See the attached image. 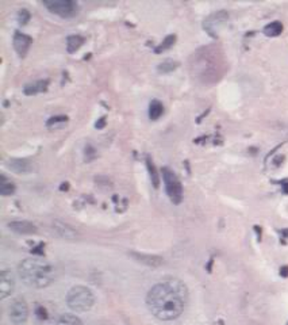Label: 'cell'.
Returning a JSON list of instances; mask_svg holds the SVG:
<instances>
[{
	"mask_svg": "<svg viewBox=\"0 0 288 325\" xmlns=\"http://www.w3.org/2000/svg\"><path fill=\"white\" fill-rule=\"evenodd\" d=\"M188 300L187 286L177 278H167L155 285L147 296L149 312L161 321H173L181 316Z\"/></svg>",
	"mask_w": 288,
	"mask_h": 325,
	"instance_id": "obj_1",
	"label": "cell"
},
{
	"mask_svg": "<svg viewBox=\"0 0 288 325\" xmlns=\"http://www.w3.org/2000/svg\"><path fill=\"white\" fill-rule=\"evenodd\" d=\"M18 272H19L21 279L30 288H47L55 280L53 267L42 259H25L18 267Z\"/></svg>",
	"mask_w": 288,
	"mask_h": 325,
	"instance_id": "obj_2",
	"label": "cell"
},
{
	"mask_svg": "<svg viewBox=\"0 0 288 325\" xmlns=\"http://www.w3.org/2000/svg\"><path fill=\"white\" fill-rule=\"evenodd\" d=\"M219 67L221 61L218 60V54L211 49H203L202 53H197L195 63L192 64L194 72L205 82L217 79L219 75Z\"/></svg>",
	"mask_w": 288,
	"mask_h": 325,
	"instance_id": "obj_3",
	"label": "cell"
},
{
	"mask_svg": "<svg viewBox=\"0 0 288 325\" xmlns=\"http://www.w3.org/2000/svg\"><path fill=\"white\" fill-rule=\"evenodd\" d=\"M67 304L73 312H87L95 304V297L91 289L85 286H75L68 292Z\"/></svg>",
	"mask_w": 288,
	"mask_h": 325,
	"instance_id": "obj_4",
	"label": "cell"
},
{
	"mask_svg": "<svg viewBox=\"0 0 288 325\" xmlns=\"http://www.w3.org/2000/svg\"><path fill=\"white\" fill-rule=\"evenodd\" d=\"M43 5L51 13L61 18L75 17L79 11V6L73 0H46Z\"/></svg>",
	"mask_w": 288,
	"mask_h": 325,
	"instance_id": "obj_5",
	"label": "cell"
},
{
	"mask_svg": "<svg viewBox=\"0 0 288 325\" xmlns=\"http://www.w3.org/2000/svg\"><path fill=\"white\" fill-rule=\"evenodd\" d=\"M163 178L165 183V190L168 195L171 198L173 204H180L183 199V187L177 176L169 170V168H163Z\"/></svg>",
	"mask_w": 288,
	"mask_h": 325,
	"instance_id": "obj_6",
	"label": "cell"
},
{
	"mask_svg": "<svg viewBox=\"0 0 288 325\" xmlns=\"http://www.w3.org/2000/svg\"><path fill=\"white\" fill-rule=\"evenodd\" d=\"M9 317L14 324L21 325L27 321L29 317V306L26 304V301L21 297H18L15 300L11 301L9 306Z\"/></svg>",
	"mask_w": 288,
	"mask_h": 325,
	"instance_id": "obj_7",
	"label": "cell"
},
{
	"mask_svg": "<svg viewBox=\"0 0 288 325\" xmlns=\"http://www.w3.org/2000/svg\"><path fill=\"white\" fill-rule=\"evenodd\" d=\"M15 289V276L10 270H3L0 272V298L6 300L13 294Z\"/></svg>",
	"mask_w": 288,
	"mask_h": 325,
	"instance_id": "obj_8",
	"label": "cell"
},
{
	"mask_svg": "<svg viewBox=\"0 0 288 325\" xmlns=\"http://www.w3.org/2000/svg\"><path fill=\"white\" fill-rule=\"evenodd\" d=\"M14 48L17 50V53L21 56V57H25L27 52H29L30 46L33 44V39L26 35V34H22L19 31L14 34Z\"/></svg>",
	"mask_w": 288,
	"mask_h": 325,
	"instance_id": "obj_9",
	"label": "cell"
},
{
	"mask_svg": "<svg viewBox=\"0 0 288 325\" xmlns=\"http://www.w3.org/2000/svg\"><path fill=\"white\" fill-rule=\"evenodd\" d=\"M53 230L57 233V236H60L64 240H75L79 236V233L71 225L61 221L53 222Z\"/></svg>",
	"mask_w": 288,
	"mask_h": 325,
	"instance_id": "obj_10",
	"label": "cell"
},
{
	"mask_svg": "<svg viewBox=\"0 0 288 325\" xmlns=\"http://www.w3.org/2000/svg\"><path fill=\"white\" fill-rule=\"evenodd\" d=\"M130 256H133L137 262L147 264L149 267H159L164 263V259L161 256H156V255H147V254H138V252H131Z\"/></svg>",
	"mask_w": 288,
	"mask_h": 325,
	"instance_id": "obj_11",
	"label": "cell"
},
{
	"mask_svg": "<svg viewBox=\"0 0 288 325\" xmlns=\"http://www.w3.org/2000/svg\"><path fill=\"white\" fill-rule=\"evenodd\" d=\"M9 168L15 174H29L33 167L26 158H11L9 161Z\"/></svg>",
	"mask_w": 288,
	"mask_h": 325,
	"instance_id": "obj_12",
	"label": "cell"
},
{
	"mask_svg": "<svg viewBox=\"0 0 288 325\" xmlns=\"http://www.w3.org/2000/svg\"><path fill=\"white\" fill-rule=\"evenodd\" d=\"M9 228L19 234H31L37 232L35 225L29 221H13L9 224Z\"/></svg>",
	"mask_w": 288,
	"mask_h": 325,
	"instance_id": "obj_13",
	"label": "cell"
},
{
	"mask_svg": "<svg viewBox=\"0 0 288 325\" xmlns=\"http://www.w3.org/2000/svg\"><path fill=\"white\" fill-rule=\"evenodd\" d=\"M49 86V82L47 80H37V82H33V83L26 84V87L23 88V92L26 95H37L39 92L46 91V88Z\"/></svg>",
	"mask_w": 288,
	"mask_h": 325,
	"instance_id": "obj_14",
	"label": "cell"
},
{
	"mask_svg": "<svg viewBox=\"0 0 288 325\" xmlns=\"http://www.w3.org/2000/svg\"><path fill=\"white\" fill-rule=\"evenodd\" d=\"M14 192H15V184L5 175L0 176V194L3 196H10L13 195Z\"/></svg>",
	"mask_w": 288,
	"mask_h": 325,
	"instance_id": "obj_15",
	"label": "cell"
},
{
	"mask_svg": "<svg viewBox=\"0 0 288 325\" xmlns=\"http://www.w3.org/2000/svg\"><path fill=\"white\" fill-rule=\"evenodd\" d=\"M164 113V106L160 103L159 100H153L149 106V118H151L152 121H156V119H159Z\"/></svg>",
	"mask_w": 288,
	"mask_h": 325,
	"instance_id": "obj_16",
	"label": "cell"
},
{
	"mask_svg": "<svg viewBox=\"0 0 288 325\" xmlns=\"http://www.w3.org/2000/svg\"><path fill=\"white\" fill-rule=\"evenodd\" d=\"M84 44V38L80 35H71L67 39V49L69 53H75L76 50L80 49V46Z\"/></svg>",
	"mask_w": 288,
	"mask_h": 325,
	"instance_id": "obj_17",
	"label": "cell"
},
{
	"mask_svg": "<svg viewBox=\"0 0 288 325\" xmlns=\"http://www.w3.org/2000/svg\"><path fill=\"white\" fill-rule=\"evenodd\" d=\"M57 325H83V322L75 314H63L57 320Z\"/></svg>",
	"mask_w": 288,
	"mask_h": 325,
	"instance_id": "obj_18",
	"label": "cell"
},
{
	"mask_svg": "<svg viewBox=\"0 0 288 325\" xmlns=\"http://www.w3.org/2000/svg\"><path fill=\"white\" fill-rule=\"evenodd\" d=\"M281 31H283V25L280 22H272V23L265 26V29H264V33L269 35V37H276Z\"/></svg>",
	"mask_w": 288,
	"mask_h": 325,
	"instance_id": "obj_19",
	"label": "cell"
},
{
	"mask_svg": "<svg viewBox=\"0 0 288 325\" xmlns=\"http://www.w3.org/2000/svg\"><path fill=\"white\" fill-rule=\"evenodd\" d=\"M147 164H148V170H149V172H151V179L152 182H153V186H155V187H159L160 176L159 174H157V171H156L155 164H153L151 157H147Z\"/></svg>",
	"mask_w": 288,
	"mask_h": 325,
	"instance_id": "obj_20",
	"label": "cell"
},
{
	"mask_svg": "<svg viewBox=\"0 0 288 325\" xmlns=\"http://www.w3.org/2000/svg\"><path fill=\"white\" fill-rule=\"evenodd\" d=\"M176 68H177V63L173 61V60H165L163 63L159 65V72L161 73H169V72L175 71Z\"/></svg>",
	"mask_w": 288,
	"mask_h": 325,
	"instance_id": "obj_21",
	"label": "cell"
},
{
	"mask_svg": "<svg viewBox=\"0 0 288 325\" xmlns=\"http://www.w3.org/2000/svg\"><path fill=\"white\" fill-rule=\"evenodd\" d=\"M176 41V37L175 35H168L165 39L163 41V44L156 49V53H161V52H164V50L169 49V48H172L173 46V44H175Z\"/></svg>",
	"mask_w": 288,
	"mask_h": 325,
	"instance_id": "obj_22",
	"label": "cell"
},
{
	"mask_svg": "<svg viewBox=\"0 0 288 325\" xmlns=\"http://www.w3.org/2000/svg\"><path fill=\"white\" fill-rule=\"evenodd\" d=\"M29 19H30L29 11L25 9L21 10V11H19V14H18V21H19V23H21V25H26V23L29 22Z\"/></svg>",
	"mask_w": 288,
	"mask_h": 325,
	"instance_id": "obj_23",
	"label": "cell"
},
{
	"mask_svg": "<svg viewBox=\"0 0 288 325\" xmlns=\"http://www.w3.org/2000/svg\"><path fill=\"white\" fill-rule=\"evenodd\" d=\"M37 317L38 318H41V320H46V318H47V312H46V309L42 308V306H38Z\"/></svg>",
	"mask_w": 288,
	"mask_h": 325,
	"instance_id": "obj_24",
	"label": "cell"
},
{
	"mask_svg": "<svg viewBox=\"0 0 288 325\" xmlns=\"http://www.w3.org/2000/svg\"><path fill=\"white\" fill-rule=\"evenodd\" d=\"M68 118L67 117H52L49 121H47V125H55L57 122H67Z\"/></svg>",
	"mask_w": 288,
	"mask_h": 325,
	"instance_id": "obj_25",
	"label": "cell"
},
{
	"mask_svg": "<svg viewBox=\"0 0 288 325\" xmlns=\"http://www.w3.org/2000/svg\"><path fill=\"white\" fill-rule=\"evenodd\" d=\"M105 118H102L101 119V122H99V124H96V128H103V126H105Z\"/></svg>",
	"mask_w": 288,
	"mask_h": 325,
	"instance_id": "obj_26",
	"label": "cell"
}]
</instances>
